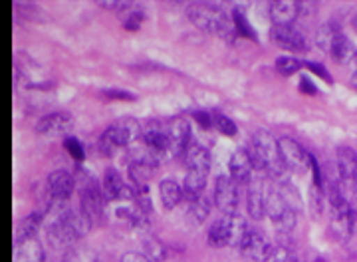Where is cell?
Here are the masks:
<instances>
[{
    "label": "cell",
    "instance_id": "cell-1",
    "mask_svg": "<svg viewBox=\"0 0 357 262\" xmlns=\"http://www.w3.org/2000/svg\"><path fill=\"white\" fill-rule=\"evenodd\" d=\"M248 153L255 161L256 171H260V173L268 175V177H282L286 171V165H284L280 153V143L274 139L272 133H268L264 129H258L252 136Z\"/></svg>",
    "mask_w": 357,
    "mask_h": 262
},
{
    "label": "cell",
    "instance_id": "cell-2",
    "mask_svg": "<svg viewBox=\"0 0 357 262\" xmlns=\"http://www.w3.org/2000/svg\"><path fill=\"white\" fill-rule=\"evenodd\" d=\"M189 18L197 28H201L208 34L225 38V40H234V24L232 18H229L225 10H220L217 4H208V2H197L189 6Z\"/></svg>",
    "mask_w": 357,
    "mask_h": 262
},
{
    "label": "cell",
    "instance_id": "cell-3",
    "mask_svg": "<svg viewBox=\"0 0 357 262\" xmlns=\"http://www.w3.org/2000/svg\"><path fill=\"white\" fill-rule=\"evenodd\" d=\"M246 233H248V226L241 214L236 212L222 214L208 228V245L217 249H222L227 245H241Z\"/></svg>",
    "mask_w": 357,
    "mask_h": 262
},
{
    "label": "cell",
    "instance_id": "cell-4",
    "mask_svg": "<svg viewBox=\"0 0 357 262\" xmlns=\"http://www.w3.org/2000/svg\"><path fill=\"white\" fill-rule=\"evenodd\" d=\"M141 138V124L137 119L123 117L119 122L112 124L103 136L100 138V151L103 155H112L114 151L128 147L129 143H133L135 139Z\"/></svg>",
    "mask_w": 357,
    "mask_h": 262
},
{
    "label": "cell",
    "instance_id": "cell-5",
    "mask_svg": "<svg viewBox=\"0 0 357 262\" xmlns=\"http://www.w3.org/2000/svg\"><path fill=\"white\" fill-rule=\"evenodd\" d=\"M316 44L319 46V50H324L326 54H330L333 60L337 62H349L357 58L356 50L349 42V38L345 36L344 32L335 24H324L319 26L318 34H316Z\"/></svg>",
    "mask_w": 357,
    "mask_h": 262
},
{
    "label": "cell",
    "instance_id": "cell-6",
    "mask_svg": "<svg viewBox=\"0 0 357 262\" xmlns=\"http://www.w3.org/2000/svg\"><path fill=\"white\" fill-rule=\"evenodd\" d=\"M105 201H107V197L103 195L102 185H98L96 181H89L88 185L79 191V211L88 217L91 225L100 223L103 219Z\"/></svg>",
    "mask_w": 357,
    "mask_h": 262
},
{
    "label": "cell",
    "instance_id": "cell-7",
    "mask_svg": "<svg viewBox=\"0 0 357 262\" xmlns=\"http://www.w3.org/2000/svg\"><path fill=\"white\" fill-rule=\"evenodd\" d=\"M238 247H241V254L248 262H268L274 252V247L270 245V240L262 233H256V231H248Z\"/></svg>",
    "mask_w": 357,
    "mask_h": 262
},
{
    "label": "cell",
    "instance_id": "cell-8",
    "mask_svg": "<svg viewBox=\"0 0 357 262\" xmlns=\"http://www.w3.org/2000/svg\"><path fill=\"white\" fill-rule=\"evenodd\" d=\"M278 143H280V153L286 169H292V171H306V169L312 167V155H310L296 139L282 138L278 139Z\"/></svg>",
    "mask_w": 357,
    "mask_h": 262
},
{
    "label": "cell",
    "instance_id": "cell-9",
    "mask_svg": "<svg viewBox=\"0 0 357 262\" xmlns=\"http://www.w3.org/2000/svg\"><path fill=\"white\" fill-rule=\"evenodd\" d=\"M72 127H74V119L70 113L54 112L40 119L36 131L44 138H68Z\"/></svg>",
    "mask_w": 357,
    "mask_h": 262
},
{
    "label": "cell",
    "instance_id": "cell-10",
    "mask_svg": "<svg viewBox=\"0 0 357 262\" xmlns=\"http://www.w3.org/2000/svg\"><path fill=\"white\" fill-rule=\"evenodd\" d=\"M270 38L272 42L282 48V50L288 52H306L307 50V42L304 34L294 28V26H274L272 32H270Z\"/></svg>",
    "mask_w": 357,
    "mask_h": 262
},
{
    "label": "cell",
    "instance_id": "cell-11",
    "mask_svg": "<svg viewBox=\"0 0 357 262\" xmlns=\"http://www.w3.org/2000/svg\"><path fill=\"white\" fill-rule=\"evenodd\" d=\"M215 205L220 212L225 214H230L236 209V203H238V191H236V185L232 181V177H218L217 183H215Z\"/></svg>",
    "mask_w": 357,
    "mask_h": 262
},
{
    "label": "cell",
    "instance_id": "cell-12",
    "mask_svg": "<svg viewBox=\"0 0 357 262\" xmlns=\"http://www.w3.org/2000/svg\"><path fill=\"white\" fill-rule=\"evenodd\" d=\"M103 195L107 201H133L135 199V191L129 187L123 181V177L117 173L115 169H107L102 179Z\"/></svg>",
    "mask_w": 357,
    "mask_h": 262
},
{
    "label": "cell",
    "instance_id": "cell-13",
    "mask_svg": "<svg viewBox=\"0 0 357 262\" xmlns=\"http://www.w3.org/2000/svg\"><path fill=\"white\" fill-rule=\"evenodd\" d=\"M337 173H340V179L344 183L345 187L351 189L356 187L357 183V151L351 150V147H340L337 150Z\"/></svg>",
    "mask_w": 357,
    "mask_h": 262
},
{
    "label": "cell",
    "instance_id": "cell-14",
    "mask_svg": "<svg viewBox=\"0 0 357 262\" xmlns=\"http://www.w3.org/2000/svg\"><path fill=\"white\" fill-rule=\"evenodd\" d=\"M74 187H76L74 177H72V173L64 171V169L52 171L50 177H48V193H50L52 201L66 203V201L72 197Z\"/></svg>",
    "mask_w": 357,
    "mask_h": 262
},
{
    "label": "cell",
    "instance_id": "cell-15",
    "mask_svg": "<svg viewBox=\"0 0 357 262\" xmlns=\"http://www.w3.org/2000/svg\"><path fill=\"white\" fill-rule=\"evenodd\" d=\"M167 129H169V139H171V153L173 155H178L181 151L185 153L189 138H191V127L187 124V119L175 117L167 124Z\"/></svg>",
    "mask_w": 357,
    "mask_h": 262
},
{
    "label": "cell",
    "instance_id": "cell-16",
    "mask_svg": "<svg viewBox=\"0 0 357 262\" xmlns=\"http://www.w3.org/2000/svg\"><path fill=\"white\" fill-rule=\"evenodd\" d=\"M270 16L274 20V26H294V20L300 16V2H294V0L272 2Z\"/></svg>",
    "mask_w": 357,
    "mask_h": 262
},
{
    "label": "cell",
    "instance_id": "cell-17",
    "mask_svg": "<svg viewBox=\"0 0 357 262\" xmlns=\"http://www.w3.org/2000/svg\"><path fill=\"white\" fill-rule=\"evenodd\" d=\"M266 199L268 191H264L262 183L258 179L252 181L248 187V195H246V209H248V214L256 221L266 214Z\"/></svg>",
    "mask_w": 357,
    "mask_h": 262
},
{
    "label": "cell",
    "instance_id": "cell-18",
    "mask_svg": "<svg viewBox=\"0 0 357 262\" xmlns=\"http://www.w3.org/2000/svg\"><path fill=\"white\" fill-rule=\"evenodd\" d=\"M255 169H256L255 161H252V157H250L248 150H238L230 155L229 171H230V177H232V179H238V181L248 179V177L252 175V171H255Z\"/></svg>",
    "mask_w": 357,
    "mask_h": 262
},
{
    "label": "cell",
    "instance_id": "cell-19",
    "mask_svg": "<svg viewBox=\"0 0 357 262\" xmlns=\"http://www.w3.org/2000/svg\"><path fill=\"white\" fill-rule=\"evenodd\" d=\"M14 262H44V250H42L38 238L16 240Z\"/></svg>",
    "mask_w": 357,
    "mask_h": 262
},
{
    "label": "cell",
    "instance_id": "cell-20",
    "mask_svg": "<svg viewBox=\"0 0 357 262\" xmlns=\"http://www.w3.org/2000/svg\"><path fill=\"white\" fill-rule=\"evenodd\" d=\"M206 177L208 173L204 171H192V169H187V175H185V183H183V197L185 199L192 201L201 199L203 197V191L206 187Z\"/></svg>",
    "mask_w": 357,
    "mask_h": 262
},
{
    "label": "cell",
    "instance_id": "cell-21",
    "mask_svg": "<svg viewBox=\"0 0 357 262\" xmlns=\"http://www.w3.org/2000/svg\"><path fill=\"white\" fill-rule=\"evenodd\" d=\"M185 165H187V169H192V171L208 173L211 171V153L204 150L203 145L192 143L185 151Z\"/></svg>",
    "mask_w": 357,
    "mask_h": 262
},
{
    "label": "cell",
    "instance_id": "cell-22",
    "mask_svg": "<svg viewBox=\"0 0 357 262\" xmlns=\"http://www.w3.org/2000/svg\"><path fill=\"white\" fill-rule=\"evenodd\" d=\"M159 195H161L163 207H165L167 211H171V209L177 207L178 201L183 197V189L178 187L175 181L165 179V181H161V185H159Z\"/></svg>",
    "mask_w": 357,
    "mask_h": 262
},
{
    "label": "cell",
    "instance_id": "cell-23",
    "mask_svg": "<svg viewBox=\"0 0 357 262\" xmlns=\"http://www.w3.org/2000/svg\"><path fill=\"white\" fill-rule=\"evenodd\" d=\"M208 214H211V201L204 199V197L192 201L191 207H189V212H187L191 225H201V223H204V219Z\"/></svg>",
    "mask_w": 357,
    "mask_h": 262
},
{
    "label": "cell",
    "instance_id": "cell-24",
    "mask_svg": "<svg viewBox=\"0 0 357 262\" xmlns=\"http://www.w3.org/2000/svg\"><path fill=\"white\" fill-rule=\"evenodd\" d=\"M64 262H98V252L88 247H72L66 250Z\"/></svg>",
    "mask_w": 357,
    "mask_h": 262
},
{
    "label": "cell",
    "instance_id": "cell-25",
    "mask_svg": "<svg viewBox=\"0 0 357 262\" xmlns=\"http://www.w3.org/2000/svg\"><path fill=\"white\" fill-rule=\"evenodd\" d=\"M232 24H234V30H236V34H241V36L244 38H252V40H256V32L255 28L250 26V22H248V18L244 16V13H241V10H232Z\"/></svg>",
    "mask_w": 357,
    "mask_h": 262
},
{
    "label": "cell",
    "instance_id": "cell-26",
    "mask_svg": "<svg viewBox=\"0 0 357 262\" xmlns=\"http://www.w3.org/2000/svg\"><path fill=\"white\" fill-rule=\"evenodd\" d=\"M40 226V214H30L22 221V225L18 228V238L16 240H26V238H36V233H38Z\"/></svg>",
    "mask_w": 357,
    "mask_h": 262
},
{
    "label": "cell",
    "instance_id": "cell-27",
    "mask_svg": "<svg viewBox=\"0 0 357 262\" xmlns=\"http://www.w3.org/2000/svg\"><path fill=\"white\" fill-rule=\"evenodd\" d=\"M268 262H298V254H296V250L290 242H280L274 252H272V256H270V261Z\"/></svg>",
    "mask_w": 357,
    "mask_h": 262
},
{
    "label": "cell",
    "instance_id": "cell-28",
    "mask_svg": "<svg viewBox=\"0 0 357 262\" xmlns=\"http://www.w3.org/2000/svg\"><path fill=\"white\" fill-rule=\"evenodd\" d=\"M304 64L300 60H296L292 56H282V58H276V70L280 72L282 75H292L296 74Z\"/></svg>",
    "mask_w": 357,
    "mask_h": 262
},
{
    "label": "cell",
    "instance_id": "cell-29",
    "mask_svg": "<svg viewBox=\"0 0 357 262\" xmlns=\"http://www.w3.org/2000/svg\"><path fill=\"white\" fill-rule=\"evenodd\" d=\"M64 147L66 151L76 159V161H84V159H86L84 145H82V143H79V139L74 138V136H68V138H64Z\"/></svg>",
    "mask_w": 357,
    "mask_h": 262
},
{
    "label": "cell",
    "instance_id": "cell-30",
    "mask_svg": "<svg viewBox=\"0 0 357 262\" xmlns=\"http://www.w3.org/2000/svg\"><path fill=\"white\" fill-rule=\"evenodd\" d=\"M145 249H147V256H149L151 261H163L167 256L165 247H163L159 240H155V238L145 240Z\"/></svg>",
    "mask_w": 357,
    "mask_h": 262
},
{
    "label": "cell",
    "instance_id": "cell-31",
    "mask_svg": "<svg viewBox=\"0 0 357 262\" xmlns=\"http://www.w3.org/2000/svg\"><path fill=\"white\" fill-rule=\"evenodd\" d=\"M215 127L220 133H225V136H234L236 133V124L230 117L220 115V113H215Z\"/></svg>",
    "mask_w": 357,
    "mask_h": 262
},
{
    "label": "cell",
    "instance_id": "cell-32",
    "mask_svg": "<svg viewBox=\"0 0 357 262\" xmlns=\"http://www.w3.org/2000/svg\"><path fill=\"white\" fill-rule=\"evenodd\" d=\"M143 20H145V14L137 8V10H131L128 14V18H123V26H126V30H139Z\"/></svg>",
    "mask_w": 357,
    "mask_h": 262
},
{
    "label": "cell",
    "instance_id": "cell-33",
    "mask_svg": "<svg viewBox=\"0 0 357 262\" xmlns=\"http://www.w3.org/2000/svg\"><path fill=\"white\" fill-rule=\"evenodd\" d=\"M195 115V119L201 124V127L204 129H211V127H215V113H208V112H203V110H199V112L192 113Z\"/></svg>",
    "mask_w": 357,
    "mask_h": 262
},
{
    "label": "cell",
    "instance_id": "cell-34",
    "mask_svg": "<svg viewBox=\"0 0 357 262\" xmlns=\"http://www.w3.org/2000/svg\"><path fill=\"white\" fill-rule=\"evenodd\" d=\"M307 70H312L314 74H318L319 78H324L326 82H332V75H330V72H328V68L326 66H321V64H316V62H307L304 64Z\"/></svg>",
    "mask_w": 357,
    "mask_h": 262
},
{
    "label": "cell",
    "instance_id": "cell-35",
    "mask_svg": "<svg viewBox=\"0 0 357 262\" xmlns=\"http://www.w3.org/2000/svg\"><path fill=\"white\" fill-rule=\"evenodd\" d=\"M119 262H153V261H151L147 254H141V252H126Z\"/></svg>",
    "mask_w": 357,
    "mask_h": 262
},
{
    "label": "cell",
    "instance_id": "cell-36",
    "mask_svg": "<svg viewBox=\"0 0 357 262\" xmlns=\"http://www.w3.org/2000/svg\"><path fill=\"white\" fill-rule=\"evenodd\" d=\"M300 92L302 94H310V96H316L318 87L312 84V80L307 75H302V80H300Z\"/></svg>",
    "mask_w": 357,
    "mask_h": 262
},
{
    "label": "cell",
    "instance_id": "cell-37",
    "mask_svg": "<svg viewBox=\"0 0 357 262\" xmlns=\"http://www.w3.org/2000/svg\"><path fill=\"white\" fill-rule=\"evenodd\" d=\"M103 96H107V98H115V100H133V96L128 94V92H123V89H105V92H103Z\"/></svg>",
    "mask_w": 357,
    "mask_h": 262
},
{
    "label": "cell",
    "instance_id": "cell-38",
    "mask_svg": "<svg viewBox=\"0 0 357 262\" xmlns=\"http://www.w3.org/2000/svg\"><path fill=\"white\" fill-rule=\"evenodd\" d=\"M302 262H326V259L318 254V252H314V250H307L306 256L302 259Z\"/></svg>",
    "mask_w": 357,
    "mask_h": 262
},
{
    "label": "cell",
    "instance_id": "cell-39",
    "mask_svg": "<svg viewBox=\"0 0 357 262\" xmlns=\"http://www.w3.org/2000/svg\"><path fill=\"white\" fill-rule=\"evenodd\" d=\"M354 26L357 28V13H356V16H354Z\"/></svg>",
    "mask_w": 357,
    "mask_h": 262
}]
</instances>
